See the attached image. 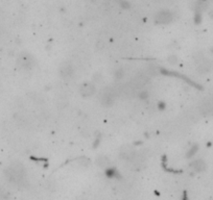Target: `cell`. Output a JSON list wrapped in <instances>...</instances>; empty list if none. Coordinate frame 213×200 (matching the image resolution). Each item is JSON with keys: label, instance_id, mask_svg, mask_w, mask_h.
<instances>
[{"label": "cell", "instance_id": "11", "mask_svg": "<svg viewBox=\"0 0 213 200\" xmlns=\"http://www.w3.org/2000/svg\"><path fill=\"white\" fill-rule=\"evenodd\" d=\"M113 75H114V78H115V79H117V80L122 79L123 76H124V70H123L122 68H117L116 70L114 71Z\"/></svg>", "mask_w": 213, "mask_h": 200}, {"label": "cell", "instance_id": "12", "mask_svg": "<svg viewBox=\"0 0 213 200\" xmlns=\"http://www.w3.org/2000/svg\"><path fill=\"white\" fill-rule=\"evenodd\" d=\"M198 145H193V146L188 150L187 158H192V156H194V154L198 152Z\"/></svg>", "mask_w": 213, "mask_h": 200}, {"label": "cell", "instance_id": "2", "mask_svg": "<svg viewBox=\"0 0 213 200\" xmlns=\"http://www.w3.org/2000/svg\"><path fill=\"white\" fill-rule=\"evenodd\" d=\"M100 103L102 104L106 108L112 106L115 103V100H116V93L113 89L111 88H106L104 89L100 93Z\"/></svg>", "mask_w": 213, "mask_h": 200}, {"label": "cell", "instance_id": "6", "mask_svg": "<svg viewBox=\"0 0 213 200\" xmlns=\"http://www.w3.org/2000/svg\"><path fill=\"white\" fill-rule=\"evenodd\" d=\"M78 92H80L81 96L84 97V98H89V97H92L96 93V87H95V85L93 82H85L81 85Z\"/></svg>", "mask_w": 213, "mask_h": 200}, {"label": "cell", "instance_id": "3", "mask_svg": "<svg viewBox=\"0 0 213 200\" xmlns=\"http://www.w3.org/2000/svg\"><path fill=\"white\" fill-rule=\"evenodd\" d=\"M17 64L23 70H29L35 66V58L28 52H22L17 58Z\"/></svg>", "mask_w": 213, "mask_h": 200}, {"label": "cell", "instance_id": "15", "mask_svg": "<svg viewBox=\"0 0 213 200\" xmlns=\"http://www.w3.org/2000/svg\"><path fill=\"white\" fill-rule=\"evenodd\" d=\"M138 96H139L140 99L145 100L148 97V93H147V91H139V93H138Z\"/></svg>", "mask_w": 213, "mask_h": 200}, {"label": "cell", "instance_id": "8", "mask_svg": "<svg viewBox=\"0 0 213 200\" xmlns=\"http://www.w3.org/2000/svg\"><path fill=\"white\" fill-rule=\"evenodd\" d=\"M136 154V151L133 149V147L130 146V145H124L123 147H121L120 152H119V155L120 158L124 159V161L129 162L130 159L133 158Z\"/></svg>", "mask_w": 213, "mask_h": 200}, {"label": "cell", "instance_id": "14", "mask_svg": "<svg viewBox=\"0 0 213 200\" xmlns=\"http://www.w3.org/2000/svg\"><path fill=\"white\" fill-rule=\"evenodd\" d=\"M117 1H118L119 5H120L122 8H124V9L130 8V3H129L126 0H117Z\"/></svg>", "mask_w": 213, "mask_h": 200}, {"label": "cell", "instance_id": "9", "mask_svg": "<svg viewBox=\"0 0 213 200\" xmlns=\"http://www.w3.org/2000/svg\"><path fill=\"white\" fill-rule=\"evenodd\" d=\"M190 168L192 169L194 172H198V173L203 172L206 169V163L201 158L195 159V161H193L192 163L190 164Z\"/></svg>", "mask_w": 213, "mask_h": 200}, {"label": "cell", "instance_id": "7", "mask_svg": "<svg viewBox=\"0 0 213 200\" xmlns=\"http://www.w3.org/2000/svg\"><path fill=\"white\" fill-rule=\"evenodd\" d=\"M148 82H149L148 76L146 74H142V73H141V74H138L134 77L132 85H133L135 88H137V89H142L144 85H147Z\"/></svg>", "mask_w": 213, "mask_h": 200}, {"label": "cell", "instance_id": "16", "mask_svg": "<svg viewBox=\"0 0 213 200\" xmlns=\"http://www.w3.org/2000/svg\"><path fill=\"white\" fill-rule=\"evenodd\" d=\"M168 62H169L170 64H177V63H178V58H177V56L171 55V56H169Z\"/></svg>", "mask_w": 213, "mask_h": 200}, {"label": "cell", "instance_id": "13", "mask_svg": "<svg viewBox=\"0 0 213 200\" xmlns=\"http://www.w3.org/2000/svg\"><path fill=\"white\" fill-rule=\"evenodd\" d=\"M78 164L82 167H87L90 164V161L87 158H78Z\"/></svg>", "mask_w": 213, "mask_h": 200}, {"label": "cell", "instance_id": "10", "mask_svg": "<svg viewBox=\"0 0 213 200\" xmlns=\"http://www.w3.org/2000/svg\"><path fill=\"white\" fill-rule=\"evenodd\" d=\"M96 164H97V166H98L99 168L108 169V168H110V166H111V161H110L107 156L101 155V156H98V158H97Z\"/></svg>", "mask_w": 213, "mask_h": 200}, {"label": "cell", "instance_id": "1", "mask_svg": "<svg viewBox=\"0 0 213 200\" xmlns=\"http://www.w3.org/2000/svg\"><path fill=\"white\" fill-rule=\"evenodd\" d=\"M5 175L8 177L9 182H11L14 185H21V183H23V182H24L25 171L22 165L15 164V165L11 166L6 170Z\"/></svg>", "mask_w": 213, "mask_h": 200}, {"label": "cell", "instance_id": "5", "mask_svg": "<svg viewBox=\"0 0 213 200\" xmlns=\"http://www.w3.org/2000/svg\"><path fill=\"white\" fill-rule=\"evenodd\" d=\"M59 74L63 79H69L74 74V67L69 61H64L59 66Z\"/></svg>", "mask_w": 213, "mask_h": 200}, {"label": "cell", "instance_id": "4", "mask_svg": "<svg viewBox=\"0 0 213 200\" xmlns=\"http://www.w3.org/2000/svg\"><path fill=\"white\" fill-rule=\"evenodd\" d=\"M173 20V14L170 11H160L155 16V23L158 25H167L172 22Z\"/></svg>", "mask_w": 213, "mask_h": 200}]
</instances>
